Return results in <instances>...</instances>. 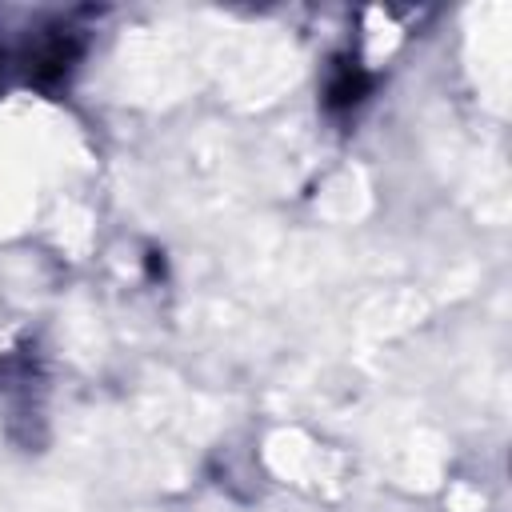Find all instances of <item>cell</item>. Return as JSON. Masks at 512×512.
<instances>
[{"label": "cell", "mask_w": 512, "mask_h": 512, "mask_svg": "<svg viewBox=\"0 0 512 512\" xmlns=\"http://www.w3.org/2000/svg\"><path fill=\"white\" fill-rule=\"evenodd\" d=\"M368 92V76L356 68V60H336L332 76H328V104L332 108H352L360 96Z\"/></svg>", "instance_id": "6da1fadb"}]
</instances>
